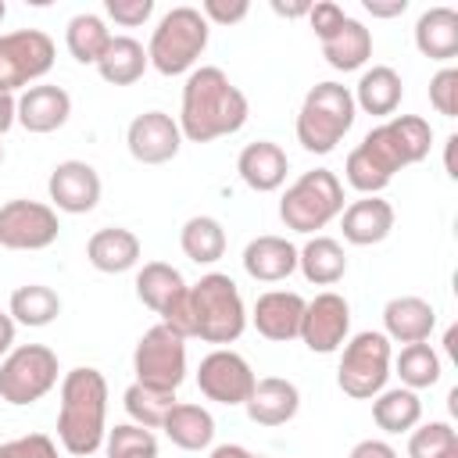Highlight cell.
Returning a JSON list of instances; mask_svg holds the SVG:
<instances>
[{"label": "cell", "instance_id": "836d02e7", "mask_svg": "<svg viewBox=\"0 0 458 458\" xmlns=\"http://www.w3.org/2000/svg\"><path fill=\"white\" fill-rule=\"evenodd\" d=\"M7 315L14 318V326L39 329V326H50L61 315V297L43 283H29V286H18L11 293Z\"/></svg>", "mask_w": 458, "mask_h": 458}, {"label": "cell", "instance_id": "d4e9b609", "mask_svg": "<svg viewBox=\"0 0 458 458\" xmlns=\"http://www.w3.org/2000/svg\"><path fill=\"white\" fill-rule=\"evenodd\" d=\"M351 97H354V107H361L365 114L390 118L401 107L404 82H401V75L390 64H372L369 72H361V79H358Z\"/></svg>", "mask_w": 458, "mask_h": 458}, {"label": "cell", "instance_id": "f35d334b", "mask_svg": "<svg viewBox=\"0 0 458 458\" xmlns=\"http://www.w3.org/2000/svg\"><path fill=\"white\" fill-rule=\"evenodd\" d=\"M458 451V433L451 422H426V426H415L411 437H408V458H444Z\"/></svg>", "mask_w": 458, "mask_h": 458}, {"label": "cell", "instance_id": "ac0fdd59", "mask_svg": "<svg viewBox=\"0 0 458 458\" xmlns=\"http://www.w3.org/2000/svg\"><path fill=\"white\" fill-rule=\"evenodd\" d=\"M68 114H72V97L61 86L39 82V86H29L18 97V125L25 132H39V136L54 132L68 122Z\"/></svg>", "mask_w": 458, "mask_h": 458}, {"label": "cell", "instance_id": "e0dca14e", "mask_svg": "<svg viewBox=\"0 0 458 458\" xmlns=\"http://www.w3.org/2000/svg\"><path fill=\"white\" fill-rule=\"evenodd\" d=\"M304 297L293 293V290H265L258 301H254V311H250V322L254 329L272 340V344H286L301 333V318H304Z\"/></svg>", "mask_w": 458, "mask_h": 458}, {"label": "cell", "instance_id": "f1b7e54d", "mask_svg": "<svg viewBox=\"0 0 458 458\" xmlns=\"http://www.w3.org/2000/svg\"><path fill=\"white\" fill-rule=\"evenodd\" d=\"M297 268L304 272L308 283L315 286H333L344 279L347 272V254L333 236H311L301 250H297Z\"/></svg>", "mask_w": 458, "mask_h": 458}, {"label": "cell", "instance_id": "11a10c76", "mask_svg": "<svg viewBox=\"0 0 458 458\" xmlns=\"http://www.w3.org/2000/svg\"><path fill=\"white\" fill-rule=\"evenodd\" d=\"M0 161H4V143H0Z\"/></svg>", "mask_w": 458, "mask_h": 458}, {"label": "cell", "instance_id": "6da1fadb", "mask_svg": "<svg viewBox=\"0 0 458 458\" xmlns=\"http://www.w3.org/2000/svg\"><path fill=\"white\" fill-rule=\"evenodd\" d=\"M429 147H433V129L426 118L390 114L383 125L365 132V140L347 154L344 175L361 197H379L390 186V179L401 168L419 165L429 154Z\"/></svg>", "mask_w": 458, "mask_h": 458}, {"label": "cell", "instance_id": "74e56055", "mask_svg": "<svg viewBox=\"0 0 458 458\" xmlns=\"http://www.w3.org/2000/svg\"><path fill=\"white\" fill-rule=\"evenodd\" d=\"M104 451H107V458H157V437L147 426L122 422V426L107 429Z\"/></svg>", "mask_w": 458, "mask_h": 458}, {"label": "cell", "instance_id": "816d5d0a", "mask_svg": "<svg viewBox=\"0 0 458 458\" xmlns=\"http://www.w3.org/2000/svg\"><path fill=\"white\" fill-rule=\"evenodd\" d=\"M454 147H458V136H447V154H444V168L451 179H458V168H454Z\"/></svg>", "mask_w": 458, "mask_h": 458}, {"label": "cell", "instance_id": "f6af8a7d", "mask_svg": "<svg viewBox=\"0 0 458 458\" xmlns=\"http://www.w3.org/2000/svg\"><path fill=\"white\" fill-rule=\"evenodd\" d=\"M347 458H397V451H394L386 440H372V437H369V440H358Z\"/></svg>", "mask_w": 458, "mask_h": 458}, {"label": "cell", "instance_id": "3957f363", "mask_svg": "<svg viewBox=\"0 0 458 458\" xmlns=\"http://www.w3.org/2000/svg\"><path fill=\"white\" fill-rule=\"evenodd\" d=\"M107 379L79 365L61 379V408H57V440L68 454L89 458L104 447L107 437Z\"/></svg>", "mask_w": 458, "mask_h": 458}, {"label": "cell", "instance_id": "f907efd6", "mask_svg": "<svg viewBox=\"0 0 458 458\" xmlns=\"http://www.w3.org/2000/svg\"><path fill=\"white\" fill-rule=\"evenodd\" d=\"M211 458H265V454H254V451H247V447H240V444H218V447L211 451Z\"/></svg>", "mask_w": 458, "mask_h": 458}, {"label": "cell", "instance_id": "603a6c76", "mask_svg": "<svg viewBox=\"0 0 458 458\" xmlns=\"http://www.w3.org/2000/svg\"><path fill=\"white\" fill-rule=\"evenodd\" d=\"M86 258L97 272H107V276H118V272H129L136 268L140 261V240L132 229L125 225H104L89 236L86 243Z\"/></svg>", "mask_w": 458, "mask_h": 458}, {"label": "cell", "instance_id": "4fadbf2b", "mask_svg": "<svg viewBox=\"0 0 458 458\" xmlns=\"http://www.w3.org/2000/svg\"><path fill=\"white\" fill-rule=\"evenodd\" d=\"M258 376L254 369L247 365L243 354L229 351V347H215L208 358H200V369H197V386L208 401H218V404H243L254 390Z\"/></svg>", "mask_w": 458, "mask_h": 458}, {"label": "cell", "instance_id": "7a4b0ae2", "mask_svg": "<svg viewBox=\"0 0 458 458\" xmlns=\"http://www.w3.org/2000/svg\"><path fill=\"white\" fill-rule=\"evenodd\" d=\"M250 104L240 86L229 82V75L215 64L193 68L182 86L179 104V132L190 143H211L218 136H233L247 125Z\"/></svg>", "mask_w": 458, "mask_h": 458}, {"label": "cell", "instance_id": "7402d4cb", "mask_svg": "<svg viewBox=\"0 0 458 458\" xmlns=\"http://www.w3.org/2000/svg\"><path fill=\"white\" fill-rule=\"evenodd\" d=\"M243 408H247V419L258 422V426H283V422H290L297 415L301 390L283 376H265V379L254 383V390L243 401Z\"/></svg>", "mask_w": 458, "mask_h": 458}, {"label": "cell", "instance_id": "ba28073f", "mask_svg": "<svg viewBox=\"0 0 458 458\" xmlns=\"http://www.w3.org/2000/svg\"><path fill=\"white\" fill-rule=\"evenodd\" d=\"M57 383V354L47 344L11 347L0 361V401L25 408L47 397Z\"/></svg>", "mask_w": 458, "mask_h": 458}, {"label": "cell", "instance_id": "7bdbcfd3", "mask_svg": "<svg viewBox=\"0 0 458 458\" xmlns=\"http://www.w3.org/2000/svg\"><path fill=\"white\" fill-rule=\"evenodd\" d=\"M197 11L204 14L208 25H211V21H215V25H236V21L247 18L250 4H247V0H204Z\"/></svg>", "mask_w": 458, "mask_h": 458}, {"label": "cell", "instance_id": "681fc988", "mask_svg": "<svg viewBox=\"0 0 458 458\" xmlns=\"http://www.w3.org/2000/svg\"><path fill=\"white\" fill-rule=\"evenodd\" d=\"M272 11L283 14V18H301L311 11V0H301V4H283V0H272Z\"/></svg>", "mask_w": 458, "mask_h": 458}, {"label": "cell", "instance_id": "83f0119b", "mask_svg": "<svg viewBox=\"0 0 458 458\" xmlns=\"http://www.w3.org/2000/svg\"><path fill=\"white\" fill-rule=\"evenodd\" d=\"M161 429L182 451H204L215 440V419H211V411L200 408V404H190V401H175V408L165 415Z\"/></svg>", "mask_w": 458, "mask_h": 458}, {"label": "cell", "instance_id": "9c48e42d", "mask_svg": "<svg viewBox=\"0 0 458 458\" xmlns=\"http://www.w3.org/2000/svg\"><path fill=\"white\" fill-rule=\"evenodd\" d=\"M390 376V340L376 329H365L358 336H351L344 344L340 354V369H336V386L354 397V401H369L386 386Z\"/></svg>", "mask_w": 458, "mask_h": 458}, {"label": "cell", "instance_id": "ab89813d", "mask_svg": "<svg viewBox=\"0 0 458 458\" xmlns=\"http://www.w3.org/2000/svg\"><path fill=\"white\" fill-rule=\"evenodd\" d=\"M429 104L437 107V114L444 118H454L458 114V68H440L433 79H429Z\"/></svg>", "mask_w": 458, "mask_h": 458}, {"label": "cell", "instance_id": "30bf717a", "mask_svg": "<svg viewBox=\"0 0 458 458\" xmlns=\"http://www.w3.org/2000/svg\"><path fill=\"white\" fill-rule=\"evenodd\" d=\"M132 372L136 383L154 386V390H179L186 379V340L172 333L168 326H150L132 351Z\"/></svg>", "mask_w": 458, "mask_h": 458}, {"label": "cell", "instance_id": "4316f807", "mask_svg": "<svg viewBox=\"0 0 458 458\" xmlns=\"http://www.w3.org/2000/svg\"><path fill=\"white\" fill-rule=\"evenodd\" d=\"M318 43H322V57L336 72H358L372 57V32L358 18H351V14L340 21V29H333Z\"/></svg>", "mask_w": 458, "mask_h": 458}, {"label": "cell", "instance_id": "7dc6e473", "mask_svg": "<svg viewBox=\"0 0 458 458\" xmlns=\"http://www.w3.org/2000/svg\"><path fill=\"white\" fill-rule=\"evenodd\" d=\"M18 122V100L14 93H0V136Z\"/></svg>", "mask_w": 458, "mask_h": 458}, {"label": "cell", "instance_id": "5b68a950", "mask_svg": "<svg viewBox=\"0 0 458 458\" xmlns=\"http://www.w3.org/2000/svg\"><path fill=\"white\" fill-rule=\"evenodd\" d=\"M211 36V25L204 21V14L197 7H172L157 29L150 32V47H147V61L161 72V75H182L197 64V57L204 54Z\"/></svg>", "mask_w": 458, "mask_h": 458}, {"label": "cell", "instance_id": "d6986e66", "mask_svg": "<svg viewBox=\"0 0 458 458\" xmlns=\"http://www.w3.org/2000/svg\"><path fill=\"white\" fill-rule=\"evenodd\" d=\"M236 172L240 179L254 190V193H272L286 182V172H290V161H286V150L272 140H254L240 150L236 157Z\"/></svg>", "mask_w": 458, "mask_h": 458}, {"label": "cell", "instance_id": "7c38bea8", "mask_svg": "<svg viewBox=\"0 0 458 458\" xmlns=\"http://www.w3.org/2000/svg\"><path fill=\"white\" fill-rule=\"evenodd\" d=\"M61 222L50 204L39 200H7L0 204V247L7 250H43L57 240Z\"/></svg>", "mask_w": 458, "mask_h": 458}, {"label": "cell", "instance_id": "f5cc1de1", "mask_svg": "<svg viewBox=\"0 0 458 458\" xmlns=\"http://www.w3.org/2000/svg\"><path fill=\"white\" fill-rule=\"evenodd\" d=\"M4 18H7V4L0 0V21H4Z\"/></svg>", "mask_w": 458, "mask_h": 458}, {"label": "cell", "instance_id": "2e32d148", "mask_svg": "<svg viewBox=\"0 0 458 458\" xmlns=\"http://www.w3.org/2000/svg\"><path fill=\"white\" fill-rule=\"evenodd\" d=\"M100 190L104 186H100L97 168L89 161H75V157L54 165V172L47 179V193H50L54 208L64 211V215H86V211H93L100 204Z\"/></svg>", "mask_w": 458, "mask_h": 458}, {"label": "cell", "instance_id": "8fae6325", "mask_svg": "<svg viewBox=\"0 0 458 458\" xmlns=\"http://www.w3.org/2000/svg\"><path fill=\"white\" fill-rule=\"evenodd\" d=\"M54 68V39L39 29H14L0 36V93L29 89Z\"/></svg>", "mask_w": 458, "mask_h": 458}, {"label": "cell", "instance_id": "ffe728a7", "mask_svg": "<svg viewBox=\"0 0 458 458\" xmlns=\"http://www.w3.org/2000/svg\"><path fill=\"white\" fill-rule=\"evenodd\" d=\"M340 229H344V240L354 243V247H372V243H383L394 229V208L390 200L383 197H361V200H351L344 211H340Z\"/></svg>", "mask_w": 458, "mask_h": 458}, {"label": "cell", "instance_id": "52a82bcc", "mask_svg": "<svg viewBox=\"0 0 458 458\" xmlns=\"http://www.w3.org/2000/svg\"><path fill=\"white\" fill-rule=\"evenodd\" d=\"M344 211V182L329 168H311L293 179L279 200V218L293 233L326 229Z\"/></svg>", "mask_w": 458, "mask_h": 458}, {"label": "cell", "instance_id": "1f68e13d", "mask_svg": "<svg viewBox=\"0 0 458 458\" xmlns=\"http://www.w3.org/2000/svg\"><path fill=\"white\" fill-rule=\"evenodd\" d=\"M422 419V401L415 390L397 386V390H379L372 397V422L383 433H411Z\"/></svg>", "mask_w": 458, "mask_h": 458}, {"label": "cell", "instance_id": "bcb514c9", "mask_svg": "<svg viewBox=\"0 0 458 458\" xmlns=\"http://www.w3.org/2000/svg\"><path fill=\"white\" fill-rule=\"evenodd\" d=\"M365 11L372 18H397L408 11V0H390V4H379V0H365Z\"/></svg>", "mask_w": 458, "mask_h": 458}, {"label": "cell", "instance_id": "d590c367", "mask_svg": "<svg viewBox=\"0 0 458 458\" xmlns=\"http://www.w3.org/2000/svg\"><path fill=\"white\" fill-rule=\"evenodd\" d=\"M125 411L136 426H147V429H161L165 415L175 408V394L172 390H154V386H143V383H132L125 390Z\"/></svg>", "mask_w": 458, "mask_h": 458}, {"label": "cell", "instance_id": "c3c4849f", "mask_svg": "<svg viewBox=\"0 0 458 458\" xmlns=\"http://www.w3.org/2000/svg\"><path fill=\"white\" fill-rule=\"evenodd\" d=\"M14 347V318L7 311H0V358Z\"/></svg>", "mask_w": 458, "mask_h": 458}, {"label": "cell", "instance_id": "e575fe53", "mask_svg": "<svg viewBox=\"0 0 458 458\" xmlns=\"http://www.w3.org/2000/svg\"><path fill=\"white\" fill-rule=\"evenodd\" d=\"M64 43H68V54H72L79 64H97V61L104 57L107 43H111V29L104 25L100 14L82 11V14H75V18L68 21Z\"/></svg>", "mask_w": 458, "mask_h": 458}, {"label": "cell", "instance_id": "db71d44e", "mask_svg": "<svg viewBox=\"0 0 458 458\" xmlns=\"http://www.w3.org/2000/svg\"><path fill=\"white\" fill-rule=\"evenodd\" d=\"M444 458H458V451H451V454H444Z\"/></svg>", "mask_w": 458, "mask_h": 458}, {"label": "cell", "instance_id": "d6a6232c", "mask_svg": "<svg viewBox=\"0 0 458 458\" xmlns=\"http://www.w3.org/2000/svg\"><path fill=\"white\" fill-rule=\"evenodd\" d=\"M179 247L197 265H215L225 254V229L211 215H193L179 229Z\"/></svg>", "mask_w": 458, "mask_h": 458}, {"label": "cell", "instance_id": "9a60e30c", "mask_svg": "<svg viewBox=\"0 0 458 458\" xmlns=\"http://www.w3.org/2000/svg\"><path fill=\"white\" fill-rule=\"evenodd\" d=\"M125 147L140 165H165L179 154L182 132L179 122L165 111H143L125 129Z\"/></svg>", "mask_w": 458, "mask_h": 458}, {"label": "cell", "instance_id": "f546056e", "mask_svg": "<svg viewBox=\"0 0 458 458\" xmlns=\"http://www.w3.org/2000/svg\"><path fill=\"white\" fill-rule=\"evenodd\" d=\"M182 293H186V279H182V272L172 268L168 261H147V265L136 272V297H140L150 311H157V315H165Z\"/></svg>", "mask_w": 458, "mask_h": 458}, {"label": "cell", "instance_id": "cb8c5ba5", "mask_svg": "<svg viewBox=\"0 0 458 458\" xmlns=\"http://www.w3.org/2000/svg\"><path fill=\"white\" fill-rule=\"evenodd\" d=\"M297 268V247L286 236H254L243 247V272L258 283H279Z\"/></svg>", "mask_w": 458, "mask_h": 458}, {"label": "cell", "instance_id": "60d3db41", "mask_svg": "<svg viewBox=\"0 0 458 458\" xmlns=\"http://www.w3.org/2000/svg\"><path fill=\"white\" fill-rule=\"evenodd\" d=\"M0 458H61V454L47 433H29V437L0 444Z\"/></svg>", "mask_w": 458, "mask_h": 458}, {"label": "cell", "instance_id": "4dcf8cb0", "mask_svg": "<svg viewBox=\"0 0 458 458\" xmlns=\"http://www.w3.org/2000/svg\"><path fill=\"white\" fill-rule=\"evenodd\" d=\"M147 64H150V61H147L143 43H136L132 36H111L104 57L97 61V72H100V79L111 82V86H132V82L147 72Z\"/></svg>", "mask_w": 458, "mask_h": 458}, {"label": "cell", "instance_id": "484cf974", "mask_svg": "<svg viewBox=\"0 0 458 458\" xmlns=\"http://www.w3.org/2000/svg\"><path fill=\"white\" fill-rule=\"evenodd\" d=\"M415 47L429 61L458 57V11L454 7H429L415 21Z\"/></svg>", "mask_w": 458, "mask_h": 458}, {"label": "cell", "instance_id": "44dd1931", "mask_svg": "<svg viewBox=\"0 0 458 458\" xmlns=\"http://www.w3.org/2000/svg\"><path fill=\"white\" fill-rule=\"evenodd\" d=\"M437 326V311L429 301L404 293V297H390L383 308V336L397 340V344H422L429 340Z\"/></svg>", "mask_w": 458, "mask_h": 458}, {"label": "cell", "instance_id": "5bb4252c", "mask_svg": "<svg viewBox=\"0 0 458 458\" xmlns=\"http://www.w3.org/2000/svg\"><path fill=\"white\" fill-rule=\"evenodd\" d=\"M347 333H351V304L326 290V293H315L308 304H304V318H301V340L308 351L315 354H333L347 344Z\"/></svg>", "mask_w": 458, "mask_h": 458}, {"label": "cell", "instance_id": "b9f144b4", "mask_svg": "<svg viewBox=\"0 0 458 458\" xmlns=\"http://www.w3.org/2000/svg\"><path fill=\"white\" fill-rule=\"evenodd\" d=\"M104 11L114 25L136 29L154 14V0H104Z\"/></svg>", "mask_w": 458, "mask_h": 458}, {"label": "cell", "instance_id": "277c9868", "mask_svg": "<svg viewBox=\"0 0 458 458\" xmlns=\"http://www.w3.org/2000/svg\"><path fill=\"white\" fill-rule=\"evenodd\" d=\"M354 97L340 82H318L308 89L297 111V143L308 154H329L354 125Z\"/></svg>", "mask_w": 458, "mask_h": 458}, {"label": "cell", "instance_id": "8d00e7d4", "mask_svg": "<svg viewBox=\"0 0 458 458\" xmlns=\"http://www.w3.org/2000/svg\"><path fill=\"white\" fill-rule=\"evenodd\" d=\"M397 376L408 390H426L440 379V354L422 340V344H404L397 354Z\"/></svg>", "mask_w": 458, "mask_h": 458}, {"label": "cell", "instance_id": "8992f818", "mask_svg": "<svg viewBox=\"0 0 458 458\" xmlns=\"http://www.w3.org/2000/svg\"><path fill=\"white\" fill-rule=\"evenodd\" d=\"M197 336L204 344H233L247 329V308L225 272H208L190 286Z\"/></svg>", "mask_w": 458, "mask_h": 458}, {"label": "cell", "instance_id": "ee69618b", "mask_svg": "<svg viewBox=\"0 0 458 458\" xmlns=\"http://www.w3.org/2000/svg\"><path fill=\"white\" fill-rule=\"evenodd\" d=\"M344 18H347L344 7L333 4V0H318V4H311V11H308V21H311V29H315L318 39H326L333 29H340Z\"/></svg>", "mask_w": 458, "mask_h": 458}]
</instances>
